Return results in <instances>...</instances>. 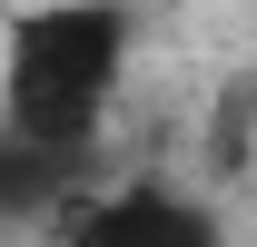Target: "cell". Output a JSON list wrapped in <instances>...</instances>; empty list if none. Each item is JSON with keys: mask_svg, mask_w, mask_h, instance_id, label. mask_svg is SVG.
<instances>
[{"mask_svg": "<svg viewBox=\"0 0 257 247\" xmlns=\"http://www.w3.org/2000/svg\"><path fill=\"white\" fill-rule=\"evenodd\" d=\"M139 60V20L119 0H40L0 40V149H20L30 168H69L89 158L109 129Z\"/></svg>", "mask_w": 257, "mask_h": 247, "instance_id": "cell-1", "label": "cell"}, {"mask_svg": "<svg viewBox=\"0 0 257 247\" xmlns=\"http://www.w3.org/2000/svg\"><path fill=\"white\" fill-rule=\"evenodd\" d=\"M69 247H227V217H218V198H198L178 178H128L79 208Z\"/></svg>", "mask_w": 257, "mask_h": 247, "instance_id": "cell-2", "label": "cell"}, {"mask_svg": "<svg viewBox=\"0 0 257 247\" xmlns=\"http://www.w3.org/2000/svg\"><path fill=\"white\" fill-rule=\"evenodd\" d=\"M20 178H30V158H20V149H0V217L20 208Z\"/></svg>", "mask_w": 257, "mask_h": 247, "instance_id": "cell-3", "label": "cell"}]
</instances>
